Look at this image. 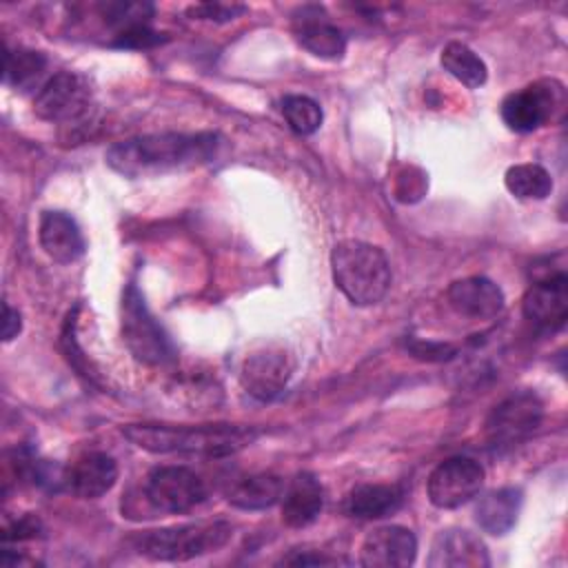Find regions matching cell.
<instances>
[{
	"instance_id": "20",
	"label": "cell",
	"mask_w": 568,
	"mask_h": 568,
	"mask_svg": "<svg viewBox=\"0 0 568 568\" xmlns=\"http://www.w3.org/2000/svg\"><path fill=\"white\" fill-rule=\"evenodd\" d=\"M399 484H359L344 499V513L357 519H382L397 513L404 504Z\"/></svg>"
},
{
	"instance_id": "13",
	"label": "cell",
	"mask_w": 568,
	"mask_h": 568,
	"mask_svg": "<svg viewBox=\"0 0 568 568\" xmlns=\"http://www.w3.org/2000/svg\"><path fill=\"white\" fill-rule=\"evenodd\" d=\"M417 557V537L410 528L388 524L371 530L359 546V564L371 568H406Z\"/></svg>"
},
{
	"instance_id": "21",
	"label": "cell",
	"mask_w": 568,
	"mask_h": 568,
	"mask_svg": "<svg viewBox=\"0 0 568 568\" xmlns=\"http://www.w3.org/2000/svg\"><path fill=\"white\" fill-rule=\"evenodd\" d=\"M521 490L515 486L490 490L475 504V521L484 532L501 537L515 526L521 510Z\"/></svg>"
},
{
	"instance_id": "12",
	"label": "cell",
	"mask_w": 568,
	"mask_h": 568,
	"mask_svg": "<svg viewBox=\"0 0 568 568\" xmlns=\"http://www.w3.org/2000/svg\"><path fill=\"white\" fill-rule=\"evenodd\" d=\"M291 375L293 357L284 348H262L244 359L240 384L251 397L271 402L284 393Z\"/></svg>"
},
{
	"instance_id": "31",
	"label": "cell",
	"mask_w": 568,
	"mask_h": 568,
	"mask_svg": "<svg viewBox=\"0 0 568 568\" xmlns=\"http://www.w3.org/2000/svg\"><path fill=\"white\" fill-rule=\"evenodd\" d=\"M4 315H2V339L4 342H11L13 337H18L20 328H22V320H20V313L16 308H11V304L4 302L2 306Z\"/></svg>"
},
{
	"instance_id": "17",
	"label": "cell",
	"mask_w": 568,
	"mask_h": 568,
	"mask_svg": "<svg viewBox=\"0 0 568 568\" xmlns=\"http://www.w3.org/2000/svg\"><path fill=\"white\" fill-rule=\"evenodd\" d=\"M448 304L464 317L493 320L504 308V291L484 275L455 280L446 291Z\"/></svg>"
},
{
	"instance_id": "8",
	"label": "cell",
	"mask_w": 568,
	"mask_h": 568,
	"mask_svg": "<svg viewBox=\"0 0 568 568\" xmlns=\"http://www.w3.org/2000/svg\"><path fill=\"white\" fill-rule=\"evenodd\" d=\"M144 497L153 510L180 515L206 499V486L202 477L186 466H158L146 477Z\"/></svg>"
},
{
	"instance_id": "29",
	"label": "cell",
	"mask_w": 568,
	"mask_h": 568,
	"mask_svg": "<svg viewBox=\"0 0 568 568\" xmlns=\"http://www.w3.org/2000/svg\"><path fill=\"white\" fill-rule=\"evenodd\" d=\"M40 530H42L40 519H38V517H33V515H24V517H20L18 521H13L11 526H7V528H4L2 539H4V541H11V539H16V541L33 539V537H38V535H40Z\"/></svg>"
},
{
	"instance_id": "15",
	"label": "cell",
	"mask_w": 568,
	"mask_h": 568,
	"mask_svg": "<svg viewBox=\"0 0 568 568\" xmlns=\"http://www.w3.org/2000/svg\"><path fill=\"white\" fill-rule=\"evenodd\" d=\"M426 564L430 568H486V544L466 528H444L435 535Z\"/></svg>"
},
{
	"instance_id": "9",
	"label": "cell",
	"mask_w": 568,
	"mask_h": 568,
	"mask_svg": "<svg viewBox=\"0 0 568 568\" xmlns=\"http://www.w3.org/2000/svg\"><path fill=\"white\" fill-rule=\"evenodd\" d=\"M484 486V468L470 457H448L433 468L426 493L433 506L450 510L468 504Z\"/></svg>"
},
{
	"instance_id": "5",
	"label": "cell",
	"mask_w": 568,
	"mask_h": 568,
	"mask_svg": "<svg viewBox=\"0 0 568 568\" xmlns=\"http://www.w3.org/2000/svg\"><path fill=\"white\" fill-rule=\"evenodd\" d=\"M122 339L131 355L151 366H164L175 359V346L162 324L151 315L142 293L131 282L122 297Z\"/></svg>"
},
{
	"instance_id": "6",
	"label": "cell",
	"mask_w": 568,
	"mask_h": 568,
	"mask_svg": "<svg viewBox=\"0 0 568 568\" xmlns=\"http://www.w3.org/2000/svg\"><path fill=\"white\" fill-rule=\"evenodd\" d=\"M33 111L47 122L67 126L82 124L93 111L91 87L80 73L58 71L36 91Z\"/></svg>"
},
{
	"instance_id": "4",
	"label": "cell",
	"mask_w": 568,
	"mask_h": 568,
	"mask_svg": "<svg viewBox=\"0 0 568 568\" xmlns=\"http://www.w3.org/2000/svg\"><path fill=\"white\" fill-rule=\"evenodd\" d=\"M233 537L229 521H195L171 528L140 532L131 539L133 548L155 561H189L220 550Z\"/></svg>"
},
{
	"instance_id": "22",
	"label": "cell",
	"mask_w": 568,
	"mask_h": 568,
	"mask_svg": "<svg viewBox=\"0 0 568 568\" xmlns=\"http://www.w3.org/2000/svg\"><path fill=\"white\" fill-rule=\"evenodd\" d=\"M284 479L273 473H257L237 479L229 493L226 499L231 506L242 510H264L275 506L284 495Z\"/></svg>"
},
{
	"instance_id": "7",
	"label": "cell",
	"mask_w": 568,
	"mask_h": 568,
	"mask_svg": "<svg viewBox=\"0 0 568 568\" xmlns=\"http://www.w3.org/2000/svg\"><path fill=\"white\" fill-rule=\"evenodd\" d=\"M544 404L530 390H519L501 399L486 419V442L495 450H510L526 442L541 424Z\"/></svg>"
},
{
	"instance_id": "14",
	"label": "cell",
	"mask_w": 568,
	"mask_h": 568,
	"mask_svg": "<svg viewBox=\"0 0 568 568\" xmlns=\"http://www.w3.org/2000/svg\"><path fill=\"white\" fill-rule=\"evenodd\" d=\"M293 36L306 51L324 60H339L346 51L344 33L317 4L300 7L293 13Z\"/></svg>"
},
{
	"instance_id": "10",
	"label": "cell",
	"mask_w": 568,
	"mask_h": 568,
	"mask_svg": "<svg viewBox=\"0 0 568 568\" xmlns=\"http://www.w3.org/2000/svg\"><path fill=\"white\" fill-rule=\"evenodd\" d=\"M561 98V87L555 89V82L541 80L532 82L519 91L508 93L501 100V120L515 133H530L544 126Z\"/></svg>"
},
{
	"instance_id": "30",
	"label": "cell",
	"mask_w": 568,
	"mask_h": 568,
	"mask_svg": "<svg viewBox=\"0 0 568 568\" xmlns=\"http://www.w3.org/2000/svg\"><path fill=\"white\" fill-rule=\"evenodd\" d=\"M282 564L286 566H328V564H337V559L326 557L322 552H291L288 557L282 559Z\"/></svg>"
},
{
	"instance_id": "11",
	"label": "cell",
	"mask_w": 568,
	"mask_h": 568,
	"mask_svg": "<svg viewBox=\"0 0 568 568\" xmlns=\"http://www.w3.org/2000/svg\"><path fill=\"white\" fill-rule=\"evenodd\" d=\"M524 317L544 333L564 328L568 317V277L559 273H541L524 295Z\"/></svg>"
},
{
	"instance_id": "3",
	"label": "cell",
	"mask_w": 568,
	"mask_h": 568,
	"mask_svg": "<svg viewBox=\"0 0 568 568\" xmlns=\"http://www.w3.org/2000/svg\"><path fill=\"white\" fill-rule=\"evenodd\" d=\"M331 271L335 286L357 306L382 302L393 280L386 253L362 240L337 242L331 251Z\"/></svg>"
},
{
	"instance_id": "23",
	"label": "cell",
	"mask_w": 568,
	"mask_h": 568,
	"mask_svg": "<svg viewBox=\"0 0 568 568\" xmlns=\"http://www.w3.org/2000/svg\"><path fill=\"white\" fill-rule=\"evenodd\" d=\"M442 67L468 89H479L488 78L486 62L468 44L457 40L442 49Z\"/></svg>"
},
{
	"instance_id": "26",
	"label": "cell",
	"mask_w": 568,
	"mask_h": 568,
	"mask_svg": "<svg viewBox=\"0 0 568 568\" xmlns=\"http://www.w3.org/2000/svg\"><path fill=\"white\" fill-rule=\"evenodd\" d=\"M282 115L297 135H311L322 126V106L308 95H286L282 100Z\"/></svg>"
},
{
	"instance_id": "2",
	"label": "cell",
	"mask_w": 568,
	"mask_h": 568,
	"mask_svg": "<svg viewBox=\"0 0 568 568\" xmlns=\"http://www.w3.org/2000/svg\"><path fill=\"white\" fill-rule=\"evenodd\" d=\"M122 435L149 453H182L202 457H224L248 446L257 430L237 424L169 426V424H129Z\"/></svg>"
},
{
	"instance_id": "16",
	"label": "cell",
	"mask_w": 568,
	"mask_h": 568,
	"mask_svg": "<svg viewBox=\"0 0 568 568\" xmlns=\"http://www.w3.org/2000/svg\"><path fill=\"white\" fill-rule=\"evenodd\" d=\"M118 479V464L111 455L91 450L80 455L64 473L62 486L78 499H98L113 488Z\"/></svg>"
},
{
	"instance_id": "18",
	"label": "cell",
	"mask_w": 568,
	"mask_h": 568,
	"mask_svg": "<svg viewBox=\"0 0 568 568\" xmlns=\"http://www.w3.org/2000/svg\"><path fill=\"white\" fill-rule=\"evenodd\" d=\"M38 240L42 251L58 264H73L87 248L78 222L64 211H44L40 215Z\"/></svg>"
},
{
	"instance_id": "28",
	"label": "cell",
	"mask_w": 568,
	"mask_h": 568,
	"mask_svg": "<svg viewBox=\"0 0 568 568\" xmlns=\"http://www.w3.org/2000/svg\"><path fill=\"white\" fill-rule=\"evenodd\" d=\"M246 7L242 4H224V2H202L189 7V16L197 20H215V22H229L244 13Z\"/></svg>"
},
{
	"instance_id": "1",
	"label": "cell",
	"mask_w": 568,
	"mask_h": 568,
	"mask_svg": "<svg viewBox=\"0 0 568 568\" xmlns=\"http://www.w3.org/2000/svg\"><path fill=\"white\" fill-rule=\"evenodd\" d=\"M217 146L215 133H149L109 146L106 164L124 178H151L206 164Z\"/></svg>"
},
{
	"instance_id": "25",
	"label": "cell",
	"mask_w": 568,
	"mask_h": 568,
	"mask_svg": "<svg viewBox=\"0 0 568 568\" xmlns=\"http://www.w3.org/2000/svg\"><path fill=\"white\" fill-rule=\"evenodd\" d=\"M504 184L519 200H544L552 191L550 173L532 162L513 164L504 175Z\"/></svg>"
},
{
	"instance_id": "19",
	"label": "cell",
	"mask_w": 568,
	"mask_h": 568,
	"mask_svg": "<svg viewBox=\"0 0 568 568\" xmlns=\"http://www.w3.org/2000/svg\"><path fill=\"white\" fill-rule=\"evenodd\" d=\"M324 508V488L313 473H297L282 495V521L291 528L311 526Z\"/></svg>"
},
{
	"instance_id": "24",
	"label": "cell",
	"mask_w": 568,
	"mask_h": 568,
	"mask_svg": "<svg viewBox=\"0 0 568 568\" xmlns=\"http://www.w3.org/2000/svg\"><path fill=\"white\" fill-rule=\"evenodd\" d=\"M44 69H47V58L40 51H33V49L9 51L7 49V53H4V82L20 91H27L33 87L40 89L42 87L40 78L44 75Z\"/></svg>"
},
{
	"instance_id": "27",
	"label": "cell",
	"mask_w": 568,
	"mask_h": 568,
	"mask_svg": "<svg viewBox=\"0 0 568 568\" xmlns=\"http://www.w3.org/2000/svg\"><path fill=\"white\" fill-rule=\"evenodd\" d=\"M164 40H166L164 33H158L149 24H142V27H133V29H126L122 33H115L113 47H120V49H146V47H155V44H160Z\"/></svg>"
}]
</instances>
